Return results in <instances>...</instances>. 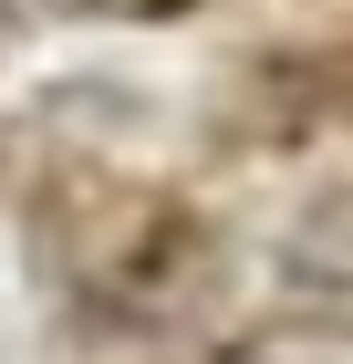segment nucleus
<instances>
[{
  "label": "nucleus",
  "instance_id": "1",
  "mask_svg": "<svg viewBox=\"0 0 353 364\" xmlns=\"http://www.w3.org/2000/svg\"><path fill=\"white\" fill-rule=\"evenodd\" d=\"M208 364H332L322 343H291V333H249V343H229V354H208Z\"/></svg>",
  "mask_w": 353,
  "mask_h": 364
}]
</instances>
